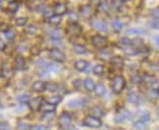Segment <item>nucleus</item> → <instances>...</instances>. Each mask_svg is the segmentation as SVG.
<instances>
[{"mask_svg": "<svg viewBox=\"0 0 159 130\" xmlns=\"http://www.w3.org/2000/svg\"><path fill=\"white\" fill-rule=\"evenodd\" d=\"M126 87V80L122 75H116V77L113 78L112 80V84H111V88L114 93L119 94L121 93L124 88Z\"/></svg>", "mask_w": 159, "mask_h": 130, "instance_id": "1", "label": "nucleus"}, {"mask_svg": "<svg viewBox=\"0 0 159 130\" xmlns=\"http://www.w3.org/2000/svg\"><path fill=\"white\" fill-rule=\"evenodd\" d=\"M59 125L64 130H70L72 128V118L70 114L63 113L59 118Z\"/></svg>", "mask_w": 159, "mask_h": 130, "instance_id": "2", "label": "nucleus"}, {"mask_svg": "<svg viewBox=\"0 0 159 130\" xmlns=\"http://www.w3.org/2000/svg\"><path fill=\"white\" fill-rule=\"evenodd\" d=\"M83 124L90 128H99L102 126V120L94 115H88L83 120Z\"/></svg>", "mask_w": 159, "mask_h": 130, "instance_id": "3", "label": "nucleus"}, {"mask_svg": "<svg viewBox=\"0 0 159 130\" xmlns=\"http://www.w3.org/2000/svg\"><path fill=\"white\" fill-rule=\"evenodd\" d=\"M49 56L52 60L59 62V63H64L66 61V55L63 51H61L58 48H52L49 52Z\"/></svg>", "mask_w": 159, "mask_h": 130, "instance_id": "4", "label": "nucleus"}, {"mask_svg": "<svg viewBox=\"0 0 159 130\" xmlns=\"http://www.w3.org/2000/svg\"><path fill=\"white\" fill-rule=\"evenodd\" d=\"M92 43L96 48L102 49V48H105L107 46V39L105 36H102V35H94L92 37Z\"/></svg>", "mask_w": 159, "mask_h": 130, "instance_id": "5", "label": "nucleus"}, {"mask_svg": "<svg viewBox=\"0 0 159 130\" xmlns=\"http://www.w3.org/2000/svg\"><path fill=\"white\" fill-rule=\"evenodd\" d=\"M87 105V101L84 98H78V99H73L67 102V107L70 109H79L83 108Z\"/></svg>", "mask_w": 159, "mask_h": 130, "instance_id": "6", "label": "nucleus"}, {"mask_svg": "<svg viewBox=\"0 0 159 130\" xmlns=\"http://www.w3.org/2000/svg\"><path fill=\"white\" fill-rule=\"evenodd\" d=\"M67 32L71 34L73 36H77V35H80L81 32H82V29L81 26L76 24V23H71L67 26V29H66Z\"/></svg>", "mask_w": 159, "mask_h": 130, "instance_id": "7", "label": "nucleus"}, {"mask_svg": "<svg viewBox=\"0 0 159 130\" xmlns=\"http://www.w3.org/2000/svg\"><path fill=\"white\" fill-rule=\"evenodd\" d=\"M131 118V113L127 109H123L118 114L115 116V121L117 123H122L124 121H127Z\"/></svg>", "mask_w": 159, "mask_h": 130, "instance_id": "8", "label": "nucleus"}, {"mask_svg": "<svg viewBox=\"0 0 159 130\" xmlns=\"http://www.w3.org/2000/svg\"><path fill=\"white\" fill-rule=\"evenodd\" d=\"M39 109L42 113L44 114H47V113H54L55 109H56V106L55 105H52L50 103H48L47 101L45 102H42L39 106Z\"/></svg>", "mask_w": 159, "mask_h": 130, "instance_id": "9", "label": "nucleus"}, {"mask_svg": "<svg viewBox=\"0 0 159 130\" xmlns=\"http://www.w3.org/2000/svg\"><path fill=\"white\" fill-rule=\"evenodd\" d=\"M54 13L56 14L58 16H61L64 15V14L66 13L67 11V8H66V5L65 3H56L54 5Z\"/></svg>", "mask_w": 159, "mask_h": 130, "instance_id": "10", "label": "nucleus"}, {"mask_svg": "<svg viewBox=\"0 0 159 130\" xmlns=\"http://www.w3.org/2000/svg\"><path fill=\"white\" fill-rule=\"evenodd\" d=\"M25 67V60L22 56H17L14 61V67L17 71H23Z\"/></svg>", "mask_w": 159, "mask_h": 130, "instance_id": "11", "label": "nucleus"}, {"mask_svg": "<svg viewBox=\"0 0 159 130\" xmlns=\"http://www.w3.org/2000/svg\"><path fill=\"white\" fill-rule=\"evenodd\" d=\"M45 85H46V82L44 81H41V80H37V81H34L33 84H32V90L34 92H44L45 91Z\"/></svg>", "mask_w": 159, "mask_h": 130, "instance_id": "12", "label": "nucleus"}, {"mask_svg": "<svg viewBox=\"0 0 159 130\" xmlns=\"http://www.w3.org/2000/svg\"><path fill=\"white\" fill-rule=\"evenodd\" d=\"M89 66V63L85 60H78L74 63V67L76 68L79 72H84L87 70V67Z\"/></svg>", "mask_w": 159, "mask_h": 130, "instance_id": "13", "label": "nucleus"}, {"mask_svg": "<svg viewBox=\"0 0 159 130\" xmlns=\"http://www.w3.org/2000/svg\"><path fill=\"white\" fill-rule=\"evenodd\" d=\"M93 27L95 30H99V31H102L105 32L107 31V25L105 24V22H102L101 20H96L93 22Z\"/></svg>", "mask_w": 159, "mask_h": 130, "instance_id": "14", "label": "nucleus"}, {"mask_svg": "<svg viewBox=\"0 0 159 130\" xmlns=\"http://www.w3.org/2000/svg\"><path fill=\"white\" fill-rule=\"evenodd\" d=\"M49 35L54 40H60V38L64 36V31L60 29H55V30H52L49 31Z\"/></svg>", "mask_w": 159, "mask_h": 130, "instance_id": "15", "label": "nucleus"}, {"mask_svg": "<svg viewBox=\"0 0 159 130\" xmlns=\"http://www.w3.org/2000/svg\"><path fill=\"white\" fill-rule=\"evenodd\" d=\"M1 75L4 78H10L13 75V68L8 65L4 66L1 71Z\"/></svg>", "mask_w": 159, "mask_h": 130, "instance_id": "16", "label": "nucleus"}, {"mask_svg": "<svg viewBox=\"0 0 159 130\" xmlns=\"http://www.w3.org/2000/svg\"><path fill=\"white\" fill-rule=\"evenodd\" d=\"M83 85H84L85 89L88 91H94L95 90V87H96V84L95 82L91 79V78H86L83 81Z\"/></svg>", "mask_w": 159, "mask_h": 130, "instance_id": "17", "label": "nucleus"}, {"mask_svg": "<svg viewBox=\"0 0 159 130\" xmlns=\"http://www.w3.org/2000/svg\"><path fill=\"white\" fill-rule=\"evenodd\" d=\"M72 50L74 51V53H76L78 55H85L88 52V50L86 49V47L81 45V44H75V45H73Z\"/></svg>", "mask_w": 159, "mask_h": 130, "instance_id": "18", "label": "nucleus"}, {"mask_svg": "<svg viewBox=\"0 0 159 130\" xmlns=\"http://www.w3.org/2000/svg\"><path fill=\"white\" fill-rule=\"evenodd\" d=\"M128 101L131 103V104H134V105H137L140 103V97L139 95H138L137 93L135 92H130L128 94Z\"/></svg>", "mask_w": 159, "mask_h": 130, "instance_id": "19", "label": "nucleus"}, {"mask_svg": "<svg viewBox=\"0 0 159 130\" xmlns=\"http://www.w3.org/2000/svg\"><path fill=\"white\" fill-rule=\"evenodd\" d=\"M80 13L84 18H90L92 16V9L90 6H83L80 8Z\"/></svg>", "mask_w": 159, "mask_h": 130, "instance_id": "20", "label": "nucleus"}, {"mask_svg": "<svg viewBox=\"0 0 159 130\" xmlns=\"http://www.w3.org/2000/svg\"><path fill=\"white\" fill-rule=\"evenodd\" d=\"M110 64L115 67L121 68L123 67V60L120 57H113L110 59Z\"/></svg>", "mask_w": 159, "mask_h": 130, "instance_id": "21", "label": "nucleus"}, {"mask_svg": "<svg viewBox=\"0 0 159 130\" xmlns=\"http://www.w3.org/2000/svg\"><path fill=\"white\" fill-rule=\"evenodd\" d=\"M59 89V85L55 82H46L45 90L48 92H56Z\"/></svg>", "mask_w": 159, "mask_h": 130, "instance_id": "22", "label": "nucleus"}, {"mask_svg": "<svg viewBox=\"0 0 159 130\" xmlns=\"http://www.w3.org/2000/svg\"><path fill=\"white\" fill-rule=\"evenodd\" d=\"M19 9V3L16 0H13V1L9 2L8 6H7V10L11 13H16Z\"/></svg>", "mask_w": 159, "mask_h": 130, "instance_id": "23", "label": "nucleus"}, {"mask_svg": "<svg viewBox=\"0 0 159 130\" xmlns=\"http://www.w3.org/2000/svg\"><path fill=\"white\" fill-rule=\"evenodd\" d=\"M95 93H96V95L97 96H103L106 94V87L103 86L102 84H98V85H96V87H95Z\"/></svg>", "mask_w": 159, "mask_h": 130, "instance_id": "24", "label": "nucleus"}, {"mask_svg": "<svg viewBox=\"0 0 159 130\" xmlns=\"http://www.w3.org/2000/svg\"><path fill=\"white\" fill-rule=\"evenodd\" d=\"M48 20H49V23L54 26H58L61 23V17L58 16V15H54V16L50 17Z\"/></svg>", "mask_w": 159, "mask_h": 130, "instance_id": "25", "label": "nucleus"}, {"mask_svg": "<svg viewBox=\"0 0 159 130\" xmlns=\"http://www.w3.org/2000/svg\"><path fill=\"white\" fill-rule=\"evenodd\" d=\"M61 96H52V97H49L47 99L48 103H50V104L55 105V106H57L59 103H61Z\"/></svg>", "mask_w": 159, "mask_h": 130, "instance_id": "26", "label": "nucleus"}, {"mask_svg": "<svg viewBox=\"0 0 159 130\" xmlns=\"http://www.w3.org/2000/svg\"><path fill=\"white\" fill-rule=\"evenodd\" d=\"M93 72L96 75H102L103 72H105V67L102 65H96L93 67Z\"/></svg>", "mask_w": 159, "mask_h": 130, "instance_id": "27", "label": "nucleus"}, {"mask_svg": "<svg viewBox=\"0 0 159 130\" xmlns=\"http://www.w3.org/2000/svg\"><path fill=\"white\" fill-rule=\"evenodd\" d=\"M147 125L148 123L147 122H143L142 120H139L138 119L135 123H134V127L137 129V130H144L147 128Z\"/></svg>", "mask_w": 159, "mask_h": 130, "instance_id": "28", "label": "nucleus"}, {"mask_svg": "<svg viewBox=\"0 0 159 130\" xmlns=\"http://www.w3.org/2000/svg\"><path fill=\"white\" fill-rule=\"evenodd\" d=\"M17 128H18V130H30L31 126L27 122L20 121V122H18V124H17Z\"/></svg>", "mask_w": 159, "mask_h": 130, "instance_id": "29", "label": "nucleus"}, {"mask_svg": "<svg viewBox=\"0 0 159 130\" xmlns=\"http://www.w3.org/2000/svg\"><path fill=\"white\" fill-rule=\"evenodd\" d=\"M111 26H112V29H113L114 31L119 32L123 29V24L121 22H119V21H114V22L112 23V25H111Z\"/></svg>", "mask_w": 159, "mask_h": 130, "instance_id": "30", "label": "nucleus"}, {"mask_svg": "<svg viewBox=\"0 0 159 130\" xmlns=\"http://www.w3.org/2000/svg\"><path fill=\"white\" fill-rule=\"evenodd\" d=\"M92 115L96 116V118H100V116L103 115V111H102V109L100 108V107H95L93 109H92Z\"/></svg>", "mask_w": 159, "mask_h": 130, "instance_id": "31", "label": "nucleus"}, {"mask_svg": "<svg viewBox=\"0 0 159 130\" xmlns=\"http://www.w3.org/2000/svg\"><path fill=\"white\" fill-rule=\"evenodd\" d=\"M127 34H133V35H141L144 33V30L141 29H130L126 31Z\"/></svg>", "mask_w": 159, "mask_h": 130, "instance_id": "32", "label": "nucleus"}, {"mask_svg": "<svg viewBox=\"0 0 159 130\" xmlns=\"http://www.w3.org/2000/svg\"><path fill=\"white\" fill-rule=\"evenodd\" d=\"M142 80H143V78H142L141 75H139V74H134V75L131 77V81H132V83H134V84L141 83Z\"/></svg>", "mask_w": 159, "mask_h": 130, "instance_id": "33", "label": "nucleus"}, {"mask_svg": "<svg viewBox=\"0 0 159 130\" xmlns=\"http://www.w3.org/2000/svg\"><path fill=\"white\" fill-rule=\"evenodd\" d=\"M26 23H27V19L25 17H20V18H18L16 20V25L18 26H24L26 25Z\"/></svg>", "mask_w": 159, "mask_h": 130, "instance_id": "34", "label": "nucleus"}, {"mask_svg": "<svg viewBox=\"0 0 159 130\" xmlns=\"http://www.w3.org/2000/svg\"><path fill=\"white\" fill-rule=\"evenodd\" d=\"M30 100V97L26 94H22L18 97V101L20 103H29Z\"/></svg>", "mask_w": 159, "mask_h": 130, "instance_id": "35", "label": "nucleus"}, {"mask_svg": "<svg viewBox=\"0 0 159 130\" xmlns=\"http://www.w3.org/2000/svg\"><path fill=\"white\" fill-rule=\"evenodd\" d=\"M151 84V89H152L153 91L155 92H158L159 91V80L158 79H154L150 82Z\"/></svg>", "mask_w": 159, "mask_h": 130, "instance_id": "36", "label": "nucleus"}, {"mask_svg": "<svg viewBox=\"0 0 159 130\" xmlns=\"http://www.w3.org/2000/svg\"><path fill=\"white\" fill-rule=\"evenodd\" d=\"M99 7H100V10H102L103 12H107L109 9V4L107 1H102L99 4Z\"/></svg>", "mask_w": 159, "mask_h": 130, "instance_id": "37", "label": "nucleus"}, {"mask_svg": "<svg viewBox=\"0 0 159 130\" xmlns=\"http://www.w3.org/2000/svg\"><path fill=\"white\" fill-rule=\"evenodd\" d=\"M123 5V0H113L112 1V6L113 8L116 10H119Z\"/></svg>", "mask_w": 159, "mask_h": 130, "instance_id": "38", "label": "nucleus"}, {"mask_svg": "<svg viewBox=\"0 0 159 130\" xmlns=\"http://www.w3.org/2000/svg\"><path fill=\"white\" fill-rule=\"evenodd\" d=\"M120 43L123 46H131V45H132V40L129 39L128 37H122L120 39Z\"/></svg>", "mask_w": 159, "mask_h": 130, "instance_id": "39", "label": "nucleus"}, {"mask_svg": "<svg viewBox=\"0 0 159 130\" xmlns=\"http://www.w3.org/2000/svg\"><path fill=\"white\" fill-rule=\"evenodd\" d=\"M139 120H142V121H143V122H147V123H148V122L150 120V114H149L148 113H143V114L140 116Z\"/></svg>", "mask_w": 159, "mask_h": 130, "instance_id": "40", "label": "nucleus"}, {"mask_svg": "<svg viewBox=\"0 0 159 130\" xmlns=\"http://www.w3.org/2000/svg\"><path fill=\"white\" fill-rule=\"evenodd\" d=\"M5 36H6V38L8 39V40H13L14 38H15V33H14L12 30H6L5 32Z\"/></svg>", "mask_w": 159, "mask_h": 130, "instance_id": "41", "label": "nucleus"}, {"mask_svg": "<svg viewBox=\"0 0 159 130\" xmlns=\"http://www.w3.org/2000/svg\"><path fill=\"white\" fill-rule=\"evenodd\" d=\"M0 130H11L8 122H0Z\"/></svg>", "mask_w": 159, "mask_h": 130, "instance_id": "42", "label": "nucleus"}, {"mask_svg": "<svg viewBox=\"0 0 159 130\" xmlns=\"http://www.w3.org/2000/svg\"><path fill=\"white\" fill-rule=\"evenodd\" d=\"M36 30H37V27L35 26H32V25L31 26H29V27L26 29V32L27 33H31V34L35 33Z\"/></svg>", "mask_w": 159, "mask_h": 130, "instance_id": "43", "label": "nucleus"}, {"mask_svg": "<svg viewBox=\"0 0 159 130\" xmlns=\"http://www.w3.org/2000/svg\"><path fill=\"white\" fill-rule=\"evenodd\" d=\"M30 130H48V127L45 125H35V126H32Z\"/></svg>", "mask_w": 159, "mask_h": 130, "instance_id": "44", "label": "nucleus"}, {"mask_svg": "<svg viewBox=\"0 0 159 130\" xmlns=\"http://www.w3.org/2000/svg\"><path fill=\"white\" fill-rule=\"evenodd\" d=\"M151 26L153 29L159 30V19H154V21H152V23H151Z\"/></svg>", "mask_w": 159, "mask_h": 130, "instance_id": "45", "label": "nucleus"}, {"mask_svg": "<svg viewBox=\"0 0 159 130\" xmlns=\"http://www.w3.org/2000/svg\"><path fill=\"white\" fill-rule=\"evenodd\" d=\"M73 85L76 87V88H79L81 85H83V81L80 80V79H76V80L73 81Z\"/></svg>", "mask_w": 159, "mask_h": 130, "instance_id": "46", "label": "nucleus"}, {"mask_svg": "<svg viewBox=\"0 0 159 130\" xmlns=\"http://www.w3.org/2000/svg\"><path fill=\"white\" fill-rule=\"evenodd\" d=\"M70 20L72 21V23H76L77 16L75 15V14H74L73 12H70Z\"/></svg>", "mask_w": 159, "mask_h": 130, "instance_id": "47", "label": "nucleus"}, {"mask_svg": "<svg viewBox=\"0 0 159 130\" xmlns=\"http://www.w3.org/2000/svg\"><path fill=\"white\" fill-rule=\"evenodd\" d=\"M5 47H6V44L5 42L3 41L2 38H0V51H3L5 49Z\"/></svg>", "mask_w": 159, "mask_h": 130, "instance_id": "48", "label": "nucleus"}, {"mask_svg": "<svg viewBox=\"0 0 159 130\" xmlns=\"http://www.w3.org/2000/svg\"><path fill=\"white\" fill-rule=\"evenodd\" d=\"M152 16L155 18V19H159V9H156L152 12Z\"/></svg>", "mask_w": 159, "mask_h": 130, "instance_id": "49", "label": "nucleus"}, {"mask_svg": "<svg viewBox=\"0 0 159 130\" xmlns=\"http://www.w3.org/2000/svg\"><path fill=\"white\" fill-rule=\"evenodd\" d=\"M155 41H156V43H157V45L159 46V36H157V37L155 38Z\"/></svg>", "mask_w": 159, "mask_h": 130, "instance_id": "50", "label": "nucleus"}, {"mask_svg": "<svg viewBox=\"0 0 159 130\" xmlns=\"http://www.w3.org/2000/svg\"><path fill=\"white\" fill-rule=\"evenodd\" d=\"M70 130H78V129H74V128H71Z\"/></svg>", "mask_w": 159, "mask_h": 130, "instance_id": "51", "label": "nucleus"}, {"mask_svg": "<svg viewBox=\"0 0 159 130\" xmlns=\"http://www.w3.org/2000/svg\"><path fill=\"white\" fill-rule=\"evenodd\" d=\"M158 93H159V91H158Z\"/></svg>", "mask_w": 159, "mask_h": 130, "instance_id": "52", "label": "nucleus"}]
</instances>
